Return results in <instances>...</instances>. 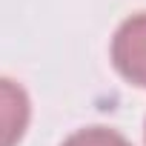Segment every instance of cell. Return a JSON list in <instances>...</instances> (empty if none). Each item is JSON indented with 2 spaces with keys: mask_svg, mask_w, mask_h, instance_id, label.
Returning a JSON list of instances; mask_svg holds the SVG:
<instances>
[{
  "mask_svg": "<svg viewBox=\"0 0 146 146\" xmlns=\"http://www.w3.org/2000/svg\"><path fill=\"white\" fill-rule=\"evenodd\" d=\"M112 60L126 80L146 86V12L129 17L117 29L112 40Z\"/></svg>",
  "mask_w": 146,
  "mask_h": 146,
  "instance_id": "obj_1",
  "label": "cell"
},
{
  "mask_svg": "<svg viewBox=\"0 0 146 146\" xmlns=\"http://www.w3.org/2000/svg\"><path fill=\"white\" fill-rule=\"evenodd\" d=\"M63 146H132L123 135L112 132V129H103V126H92V129H80L75 132Z\"/></svg>",
  "mask_w": 146,
  "mask_h": 146,
  "instance_id": "obj_3",
  "label": "cell"
},
{
  "mask_svg": "<svg viewBox=\"0 0 146 146\" xmlns=\"http://www.w3.org/2000/svg\"><path fill=\"white\" fill-rule=\"evenodd\" d=\"M29 126V98L26 92L0 78V146H15Z\"/></svg>",
  "mask_w": 146,
  "mask_h": 146,
  "instance_id": "obj_2",
  "label": "cell"
}]
</instances>
